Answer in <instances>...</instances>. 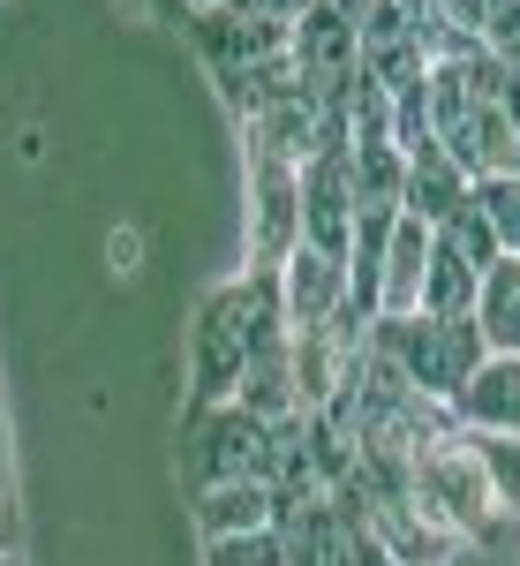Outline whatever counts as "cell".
I'll list each match as a JSON object with an SVG mask.
<instances>
[{"instance_id":"obj_1","label":"cell","mask_w":520,"mask_h":566,"mask_svg":"<svg viewBox=\"0 0 520 566\" xmlns=\"http://www.w3.org/2000/svg\"><path fill=\"white\" fill-rule=\"evenodd\" d=\"M378 340L392 348L400 378L423 392V400H445V408H453V392L482 370L476 317H400V325H385V317H378Z\"/></svg>"},{"instance_id":"obj_2","label":"cell","mask_w":520,"mask_h":566,"mask_svg":"<svg viewBox=\"0 0 520 566\" xmlns=\"http://www.w3.org/2000/svg\"><path fill=\"white\" fill-rule=\"evenodd\" d=\"M242 197H250V219H242L250 272H279L287 250L303 242V167L242 144Z\"/></svg>"},{"instance_id":"obj_3","label":"cell","mask_w":520,"mask_h":566,"mask_svg":"<svg viewBox=\"0 0 520 566\" xmlns=\"http://www.w3.org/2000/svg\"><path fill=\"white\" fill-rule=\"evenodd\" d=\"M354 522H362V536L378 544V559H385V566H460V552H468V536L445 522L437 506H423L415 491H385V499H370Z\"/></svg>"},{"instance_id":"obj_4","label":"cell","mask_w":520,"mask_h":566,"mask_svg":"<svg viewBox=\"0 0 520 566\" xmlns=\"http://www.w3.org/2000/svg\"><path fill=\"white\" fill-rule=\"evenodd\" d=\"M407 491H415L423 506H437V514H445V522L460 528L468 544H476L482 528L498 522V506H490V476H482V461L468 453V431L437 438L431 453L415 461V476H407Z\"/></svg>"},{"instance_id":"obj_5","label":"cell","mask_w":520,"mask_h":566,"mask_svg":"<svg viewBox=\"0 0 520 566\" xmlns=\"http://www.w3.org/2000/svg\"><path fill=\"white\" fill-rule=\"evenodd\" d=\"M189 476L226 483V476H264L272 483V423H257L250 408H204L197 438H189Z\"/></svg>"},{"instance_id":"obj_6","label":"cell","mask_w":520,"mask_h":566,"mask_svg":"<svg viewBox=\"0 0 520 566\" xmlns=\"http://www.w3.org/2000/svg\"><path fill=\"white\" fill-rule=\"evenodd\" d=\"M272 280H279L287 333H317V325H332V317L347 310V258H332V250L295 242V250H287V264H279Z\"/></svg>"},{"instance_id":"obj_7","label":"cell","mask_w":520,"mask_h":566,"mask_svg":"<svg viewBox=\"0 0 520 566\" xmlns=\"http://www.w3.org/2000/svg\"><path fill=\"white\" fill-rule=\"evenodd\" d=\"M303 242L347 258L354 242V181H347V151H317L303 167Z\"/></svg>"},{"instance_id":"obj_8","label":"cell","mask_w":520,"mask_h":566,"mask_svg":"<svg viewBox=\"0 0 520 566\" xmlns=\"http://www.w3.org/2000/svg\"><path fill=\"white\" fill-rule=\"evenodd\" d=\"M453 423L520 438V355H482V370L453 392Z\"/></svg>"},{"instance_id":"obj_9","label":"cell","mask_w":520,"mask_h":566,"mask_svg":"<svg viewBox=\"0 0 520 566\" xmlns=\"http://www.w3.org/2000/svg\"><path fill=\"white\" fill-rule=\"evenodd\" d=\"M468 189H476V181L460 175V167L445 159V144L431 136V144L407 151V197H400V212L423 219V227H453V219L468 212Z\"/></svg>"},{"instance_id":"obj_10","label":"cell","mask_w":520,"mask_h":566,"mask_svg":"<svg viewBox=\"0 0 520 566\" xmlns=\"http://www.w3.org/2000/svg\"><path fill=\"white\" fill-rule=\"evenodd\" d=\"M431 234L423 219H392V242H385V272H378V317L400 325V317H415L423 310V264H431Z\"/></svg>"},{"instance_id":"obj_11","label":"cell","mask_w":520,"mask_h":566,"mask_svg":"<svg viewBox=\"0 0 520 566\" xmlns=\"http://www.w3.org/2000/svg\"><path fill=\"white\" fill-rule=\"evenodd\" d=\"M513 136L520 129L498 114V98H482V106H468L437 144H445V159H453L468 181H482V175H513Z\"/></svg>"},{"instance_id":"obj_12","label":"cell","mask_w":520,"mask_h":566,"mask_svg":"<svg viewBox=\"0 0 520 566\" xmlns=\"http://www.w3.org/2000/svg\"><path fill=\"white\" fill-rule=\"evenodd\" d=\"M197 528L204 536H242V528H272L279 522V491L264 476H226V483H197Z\"/></svg>"},{"instance_id":"obj_13","label":"cell","mask_w":520,"mask_h":566,"mask_svg":"<svg viewBox=\"0 0 520 566\" xmlns=\"http://www.w3.org/2000/svg\"><path fill=\"white\" fill-rule=\"evenodd\" d=\"M476 287H482L476 258L453 242V227H437L431 264H423V310L415 317H476Z\"/></svg>"},{"instance_id":"obj_14","label":"cell","mask_w":520,"mask_h":566,"mask_svg":"<svg viewBox=\"0 0 520 566\" xmlns=\"http://www.w3.org/2000/svg\"><path fill=\"white\" fill-rule=\"evenodd\" d=\"M476 333H482V355H520V258H498L482 272Z\"/></svg>"},{"instance_id":"obj_15","label":"cell","mask_w":520,"mask_h":566,"mask_svg":"<svg viewBox=\"0 0 520 566\" xmlns=\"http://www.w3.org/2000/svg\"><path fill=\"white\" fill-rule=\"evenodd\" d=\"M347 181H354V205H392L407 197V151L400 144H354L347 151Z\"/></svg>"},{"instance_id":"obj_16","label":"cell","mask_w":520,"mask_h":566,"mask_svg":"<svg viewBox=\"0 0 520 566\" xmlns=\"http://www.w3.org/2000/svg\"><path fill=\"white\" fill-rule=\"evenodd\" d=\"M340 144H392V91L370 84V76H354L340 91Z\"/></svg>"},{"instance_id":"obj_17","label":"cell","mask_w":520,"mask_h":566,"mask_svg":"<svg viewBox=\"0 0 520 566\" xmlns=\"http://www.w3.org/2000/svg\"><path fill=\"white\" fill-rule=\"evenodd\" d=\"M468 453L482 461V476H490V506L520 522V438H498V431H468Z\"/></svg>"},{"instance_id":"obj_18","label":"cell","mask_w":520,"mask_h":566,"mask_svg":"<svg viewBox=\"0 0 520 566\" xmlns=\"http://www.w3.org/2000/svg\"><path fill=\"white\" fill-rule=\"evenodd\" d=\"M468 205L482 212V227L498 234V258H520V175H482L468 189Z\"/></svg>"},{"instance_id":"obj_19","label":"cell","mask_w":520,"mask_h":566,"mask_svg":"<svg viewBox=\"0 0 520 566\" xmlns=\"http://www.w3.org/2000/svg\"><path fill=\"white\" fill-rule=\"evenodd\" d=\"M204 566H287L279 528H242V536H204Z\"/></svg>"},{"instance_id":"obj_20","label":"cell","mask_w":520,"mask_h":566,"mask_svg":"<svg viewBox=\"0 0 520 566\" xmlns=\"http://www.w3.org/2000/svg\"><path fill=\"white\" fill-rule=\"evenodd\" d=\"M226 8H234V15H257V23H295L309 0H226Z\"/></svg>"},{"instance_id":"obj_21","label":"cell","mask_w":520,"mask_h":566,"mask_svg":"<svg viewBox=\"0 0 520 566\" xmlns=\"http://www.w3.org/2000/svg\"><path fill=\"white\" fill-rule=\"evenodd\" d=\"M136 258H144V234H136V227H114V234H106V264H114V272H136Z\"/></svg>"},{"instance_id":"obj_22","label":"cell","mask_w":520,"mask_h":566,"mask_svg":"<svg viewBox=\"0 0 520 566\" xmlns=\"http://www.w3.org/2000/svg\"><path fill=\"white\" fill-rule=\"evenodd\" d=\"M513 175H520V136H513Z\"/></svg>"},{"instance_id":"obj_23","label":"cell","mask_w":520,"mask_h":566,"mask_svg":"<svg viewBox=\"0 0 520 566\" xmlns=\"http://www.w3.org/2000/svg\"><path fill=\"white\" fill-rule=\"evenodd\" d=\"M0 528H8V506H0Z\"/></svg>"},{"instance_id":"obj_24","label":"cell","mask_w":520,"mask_h":566,"mask_svg":"<svg viewBox=\"0 0 520 566\" xmlns=\"http://www.w3.org/2000/svg\"><path fill=\"white\" fill-rule=\"evenodd\" d=\"M159 8H173V0H159Z\"/></svg>"}]
</instances>
